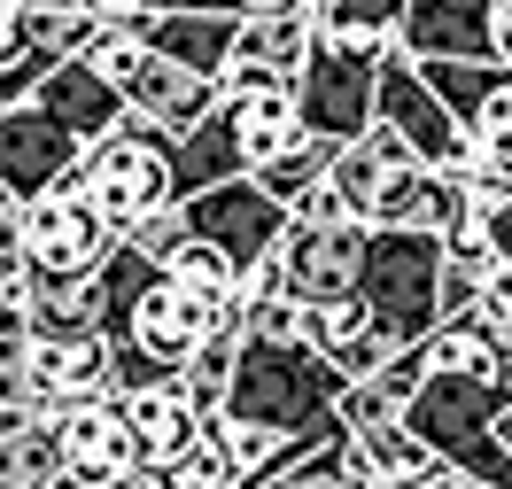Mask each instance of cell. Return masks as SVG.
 Segmentation results:
<instances>
[{
	"label": "cell",
	"mask_w": 512,
	"mask_h": 489,
	"mask_svg": "<svg viewBox=\"0 0 512 489\" xmlns=\"http://www.w3.org/2000/svg\"><path fill=\"white\" fill-rule=\"evenodd\" d=\"M326 195L342 202L350 218L365 226H419V233H443L458 210H466V187L458 171H427V163L396 140L388 125H365L357 140H334L326 156Z\"/></svg>",
	"instance_id": "6da1fadb"
},
{
	"label": "cell",
	"mask_w": 512,
	"mask_h": 489,
	"mask_svg": "<svg viewBox=\"0 0 512 489\" xmlns=\"http://www.w3.org/2000/svg\"><path fill=\"white\" fill-rule=\"evenodd\" d=\"M334 396H342V373H334L311 342H256V334H241L218 412L225 420H256V427H272V435H295V443H303V435H342Z\"/></svg>",
	"instance_id": "7a4b0ae2"
},
{
	"label": "cell",
	"mask_w": 512,
	"mask_h": 489,
	"mask_svg": "<svg viewBox=\"0 0 512 489\" xmlns=\"http://www.w3.org/2000/svg\"><path fill=\"white\" fill-rule=\"evenodd\" d=\"M78 187L101 202V218L125 233L132 218H148L163 202H179V132L148 125V117H117V125L86 140V156H78Z\"/></svg>",
	"instance_id": "3957f363"
},
{
	"label": "cell",
	"mask_w": 512,
	"mask_h": 489,
	"mask_svg": "<svg viewBox=\"0 0 512 489\" xmlns=\"http://www.w3.org/2000/svg\"><path fill=\"white\" fill-rule=\"evenodd\" d=\"M365 249H373V226L350 218L326 187H311V195L288 202V226L272 241V264H280V288L295 303H334V295H357Z\"/></svg>",
	"instance_id": "277c9868"
},
{
	"label": "cell",
	"mask_w": 512,
	"mask_h": 489,
	"mask_svg": "<svg viewBox=\"0 0 512 489\" xmlns=\"http://www.w3.org/2000/svg\"><path fill=\"white\" fill-rule=\"evenodd\" d=\"M435 280H443V233L373 226V249H365V272H357V295H365V303L388 319V334H396V342H419L427 326L443 319Z\"/></svg>",
	"instance_id": "5b68a950"
},
{
	"label": "cell",
	"mask_w": 512,
	"mask_h": 489,
	"mask_svg": "<svg viewBox=\"0 0 512 489\" xmlns=\"http://www.w3.org/2000/svg\"><path fill=\"white\" fill-rule=\"evenodd\" d=\"M373 125H388L427 171H466V156H474V140L458 132V117H450L443 94L419 78V63L404 47H388L381 63H373Z\"/></svg>",
	"instance_id": "8992f818"
},
{
	"label": "cell",
	"mask_w": 512,
	"mask_h": 489,
	"mask_svg": "<svg viewBox=\"0 0 512 489\" xmlns=\"http://www.w3.org/2000/svg\"><path fill=\"white\" fill-rule=\"evenodd\" d=\"M419 78L443 94V109L458 117V132L474 140V156L512 163V63H497V55H427Z\"/></svg>",
	"instance_id": "52a82bcc"
},
{
	"label": "cell",
	"mask_w": 512,
	"mask_h": 489,
	"mask_svg": "<svg viewBox=\"0 0 512 489\" xmlns=\"http://www.w3.org/2000/svg\"><path fill=\"white\" fill-rule=\"evenodd\" d=\"M16 210H24V264L32 272H94L109 257V241H117V226L101 218V202L78 187V171L55 179L47 195L16 202Z\"/></svg>",
	"instance_id": "ba28073f"
},
{
	"label": "cell",
	"mask_w": 512,
	"mask_h": 489,
	"mask_svg": "<svg viewBox=\"0 0 512 489\" xmlns=\"http://www.w3.org/2000/svg\"><path fill=\"white\" fill-rule=\"evenodd\" d=\"M94 389H109V342H101V326H32L16 404L32 420H55L63 404H78Z\"/></svg>",
	"instance_id": "9c48e42d"
},
{
	"label": "cell",
	"mask_w": 512,
	"mask_h": 489,
	"mask_svg": "<svg viewBox=\"0 0 512 489\" xmlns=\"http://www.w3.org/2000/svg\"><path fill=\"white\" fill-rule=\"evenodd\" d=\"M373 63L381 55H350L311 32V55L295 70V117L311 140H357L373 125Z\"/></svg>",
	"instance_id": "30bf717a"
},
{
	"label": "cell",
	"mask_w": 512,
	"mask_h": 489,
	"mask_svg": "<svg viewBox=\"0 0 512 489\" xmlns=\"http://www.w3.org/2000/svg\"><path fill=\"white\" fill-rule=\"evenodd\" d=\"M179 210H187V233H202L210 249L233 257V272H249V264L280 241V226H288V202H272L249 171H233V179H218V187L179 195Z\"/></svg>",
	"instance_id": "8fae6325"
},
{
	"label": "cell",
	"mask_w": 512,
	"mask_h": 489,
	"mask_svg": "<svg viewBox=\"0 0 512 489\" xmlns=\"http://www.w3.org/2000/svg\"><path fill=\"white\" fill-rule=\"evenodd\" d=\"M78 156H86V140H78L63 117H47L32 94L0 109V195H8V202L47 195L55 179L78 171Z\"/></svg>",
	"instance_id": "7c38bea8"
},
{
	"label": "cell",
	"mask_w": 512,
	"mask_h": 489,
	"mask_svg": "<svg viewBox=\"0 0 512 489\" xmlns=\"http://www.w3.org/2000/svg\"><path fill=\"white\" fill-rule=\"evenodd\" d=\"M218 132L225 148L241 156V171H256L264 156H280L288 140H303V117H295V78H249V86H218Z\"/></svg>",
	"instance_id": "4fadbf2b"
},
{
	"label": "cell",
	"mask_w": 512,
	"mask_h": 489,
	"mask_svg": "<svg viewBox=\"0 0 512 489\" xmlns=\"http://www.w3.org/2000/svg\"><path fill=\"white\" fill-rule=\"evenodd\" d=\"M303 342L319 350L342 381H357V373H373L381 358H396V350H412V342H396L388 334V319L365 303V295H334V303H303Z\"/></svg>",
	"instance_id": "5bb4252c"
},
{
	"label": "cell",
	"mask_w": 512,
	"mask_h": 489,
	"mask_svg": "<svg viewBox=\"0 0 512 489\" xmlns=\"http://www.w3.org/2000/svg\"><path fill=\"white\" fill-rule=\"evenodd\" d=\"M55 443H63L70 482H117V474H132L117 389H94V396H78V404H63V412H55Z\"/></svg>",
	"instance_id": "9a60e30c"
},
{
	"label": "cell",
	"mask_w": 512,
	"mask_h": 489,
	"mask_svg": "<svg viewBox=\"0 0 512 489\" xmlns=\"http://www.w3.org/2000/svg\"><path fill=\"white\" fill-rule=\"evenodd\" d=\"M303 55H311V8H256V16H233V47H225L218 86L295 78Z\"/></svg>",
	"instance_id": "2e32d148"
},
{
	"label": "cell",
	"mask_w": 512,
	"mask_h": 489,
	"mask_svg": "<svg viewBox=\"0 0 512 489\" xmlns=\"http://www.w3.org/2000/svg\"><path fill=\"white\" fill-rule=\"evenodd\" d=\"M210 101H218V78L171 63V55H156V47H148L140 70L125 78V109L148 117V125H163V132H194L202 117H210Z\"/></svg>",
	"instance_id": "e0dca14e"
},
{
	"label": "cell",
	"mask_w": 512,
	"mask_h": 489,
	"mask_svg": "<svg viewBox=\"0 0 512 489\" xmlns=\"http://www.w3.org/2000/svg\"><path fill=\"white\" fill-rule=\"evenodd\" d=\"M117 412H125L132 466H148V458H171L179 443H194V435H202V412H194V396L179 389V373H171V381H140V389H117Z\"/></svg>",
	"instance_id": "ac0fdd59"
},
{
	"label": "cell",
	"mask_w": 512,
	"mask_h": 489,
	"mask_svg": "<svg viewBox=\"0 0 512 489\" xmlns=\"http://www.w3.org/2000/svg\"><path fill=\"white\" fill-rule=\"evenodd\" d=\"M489 16L497 0H404L396 47L404 55H489Z\"/></svg>",
	"instance_id": "d6986e66"
},
{
	"label": "cell",
	"mask_w": 512,
	"mask_h": 489,
	"mask_svg": "<svg viewBox=\"0 0 512 489\" xmlns=\"http://www.w3.org/2000/svg\"><path fill=\"white\" fill-rule=\"evenodd\" d=\"M32 101L47 109V117H63L78 140H101V132L125 117V86H109V78H101L94 63H78V55H63V63L47 70V78L32 86Z\"/></svg>",
	"instance_id": "ffe728a7"
},
{
	"label": "cell",
	"mask_w": 512,
	"mask_h": 489,
	"mask_svg": "<svg viewBox=\"0 0 512 489\" xmlns=\"http://www.w3.org/2000/svg\"><path fill=\"white\" fill-rule=\"evenodd\" d=\"M132 24H140V39H148L156 55H171V63L202 70V78H218V70H225L233 16H210V8H140Z\"/></svg>",
	"instance_id": "44dd1931"
},
{
	"label": "cell",
	"mask_w": 512,
	"mask_h": 489,
	"mask_svg": "<svg viewBox=\"0 0 512 489\" xmlns=\"http://www.w3.org/2000/svg\"><path fill=\"white\" fill-rule=\"evenodd\" d=\"M256 489H373V482L357 466L350 435H303V443H288L256 474Z\"/></svg>",
	"instance_id": "7402d4cb"
},
{
	"label": "cell",
	"mask_w": 512,
	"mask_h": 489,
	"mask_svg": "<svg viewBox=\"0 0 512 489\" xmlns=\"http://www.w3.org/2000/svg\"><path fill=\"white\" fill-rule=\"evenodd\" d=\"M350 451H357V466H365V482H373V489H412V482H427V474H443V458L427 451L404 420L357 427Z\"/></svg>",
	"instance_id": "603a6c76"
},
{
	"label": "cell",
	"mask_w": 512,
	"mask_h": 489,
	"mask_svg": "<svg viewBox=\"0 0 512 489\" xmlns=\"http://www.w3.org/2000/svg\"><path fill=\"white\" fill-rule=\"evenodd\" d=\"M404 24V0H319L311 8V32L326 47H350V55H388Z\"/></svg>",
	"instance_id": "cb8c5ba5"
},
{
	"label": "cell",
	"mask_w": 512,
	"mask_h": 489,
	"mask_svg": "<svg viewBox=\"0 0 512 489\" xmlns=\"http://www.w3.org/2000/svg\"><path fill=\"white\" fill-rule=\"evenodd\" d=\"M63 482V443H55V420H24L0 435V489H55Z\"/></svg>",
	"instance_id": "d4e9b609"
},
{
	"label": "cell",
	"mask_w": 512,
	"mask_h": 489,
	"mask_svg": "<svg viewBox=\"0 0 512 489\" xmlns=\"http://www.w3.org/2000/svg\"><path fill=\"white\" fill-rule=\"evenodd\" d=\"M32 326H94L101 319V264L94 272H24Z\"/></svg>",
	"instance_id": "484cf974"
},
{
	"label": "cell",
	"mask_w": 512,
	"mask_h": 489,
	"mask_svg": "<svg viewBox=\"0 0 512 489\" xmlns=\"http://www.w3.org/2000/svg\"><path fill=\"white\" fill-rule=\"evenodd\" d=\"M132 482H140V489H233L241 474H233V458L218 451V435L202 427V435H194V443H179L171 458L132 466Z\"/></svg>",
	"instance_id": "4316f807"
},
{
	"label": "cell",
	"mask_w": 512,
	"mask_h": 489,
	"mask_svg": "<svg viewBox=\"0 0 512 489\" xmlns=\"http://www.w3.org/2000/svg\"><path fill=\"white\" fill-rule=\"evenodd\" d=\"M163 280H179V288L202 295V303H241V295H233V280H241V272H233V257H225V249H210L202 233H187V241L163 257Z\"/></svg>",
	"instance_id": "83f0119b"
},
{
	"label": "cell",
	"mask_w": 512,
	"mask_h": 489,
	"mask_svg": "<svg viewBox=\"0 0 512 489\" xmlns=\"http://www.w3.org/2000/svg\"><path fill=\"white\" fill-rule=\"evenodd\" d=\"M326 156H334V140H311V132H303V140H288L280 156H264L249 179H256L272 202H295V195H311V187L326 179Z\"/></svg>",
	"instance_id": "f1b7e54d"
},
{
	"label": "cell",
	"mask_w": 512,
	"mask_h": 489,
	"mask_svg": "<svg viewBox=\"0 0 512 489\" xmlns=\"http://www.w3.org/2000/svg\"><path fill=\"white\" fill-rule=\"evenodd\" d=\"M140 55H148V39H140L132 16H101L94 32H86V47H78V63H94L109 86H125L132 70H140Z\"/></svg>",
	"instance_id": "f546056e"
},
{
	"label": "cell",
	"mask_w": 512,
	"mask_h": 489,
	"mask_svg": "<svg viewBox=\"0 0 512 489\" xmlns=\"http://www.w3.org/2000/svg\"><path fill=\"white\" fill-rule=\"evenodd\" d=\"M125 241H132V249H140L148 264H163L171 249H179V241H187V210H179V202H163V210H148V218H132Z\"/></svg>",
	"instance_id": "4dcf8cb0"
},
{
	"label": "cell",
	"mask_w": 512,
	"mask_h": 489,
	"mask_svg": "<svg viewBox=\"0 0 512 489\" xmlns=\"http://www.w3.org/2000/svg\"><path fill=\"white\" fill-rule=\"evenodd\" d=\"M474 311L489 319V334H512V264L497 257L489 272H481V288H474Z\"/></svg>",
	"instance_id": "1f68e13d"
},
{
	"label": "cell",
	"mask_w": 512,
	"mask_h": 489,
	"mask_svg": "<svg viewBox=\"0 0 512 489\" xmlns=\"http://www.w3.org/2000/svg\"><path fill=\"white\" fill-rule=\"evenodd\" d=\"M24 210L16 202H0V288H24Z\"/></svg>",
	"instance_id": "d6a6232c"
},
{
	"label": "cell",
	"mask_w": 512,
	"mask_h": 489,
	"mask_svg": "<svg viewBox=\"0 0 512 489\" xmlns=\"http://www.w3.org/2000/svg\"><path fill=\"white\" fill-rule=\"evenodd\" d=\"M489 55L512 63V0H497V16H489Z\"/></svg>",
	"instance_id": "836d02e7"
},
{
	"label": "cell",
	"mask_w": 512,
	"mask_h": 489,
	"mask_svg": "<svg viewBox=\"0 0 512 489\" xmlns=\"http://www.w3.org/2000/svg\"><path fill=\"white\" fill-rule=\"evenodd\" d=\"M256 8H319V0H233V16H256Z\"/></svg>",
	"instance_id": "e575fe53"
},
{
	"label": "cell",
	"mask_w": 512,
	"mask_h": 489,
	"mask_svg": "<svg viewBox=\"0 0 512 489\" xmlns=\"http://www.w3.org/2000/svg\"><path fill=\"white\" fill-rule=\"evenodd\" d=\"M148 8H210V16H233V0H148Z\"/></svg>",
	"instance_id": "d590c367"
},
{
	"label": "cell",
	"mask_w": 512,
	"mask_h": 489,
	"mask_svg": "<svg viewBox=\"0 0 512 489\" xmlns=\"http://www.w3.org/2000/svg\"><path fill=\"white\" fill-rule=\"evenodd\" d=\"M86 8H94V16H140L148 0H86Z\"/></svg>",
	"instance_id": "8d00e7d4"
},
{
	"label": "cell",
	"mask_w": 512,
	"mask_h": 489,
	"mask_svg": "<svg viewBox=\"0 0 512 489\" xmlns=\"http://www.w3.org/2000/svg\"><path fill=\"white\" fill-rule=\"evenodd\" d=\"M497 443H505V458H512V389H505V404H497Z\"/></svg>",
	"instance_id": "74e56055"
},
{
	"label": "cell",
	"mask_w": 512,
	"mask_h": 489,
	"mask_svg": "<svg viewBox=\"0 0 512 489\" xmlns=\"http://www.w3.org/2000/svg\"><path fill=\"white\" fill-rule=\"evenodd\" d=\"M55 489H140V482H132V474H117V482H70V474H63Z\"/></svg>",
	"instance_id": "f35d334b"
},
{
	"label": "cell",
	"mask_w": 512,
	"mask_h": 489,
	"mask_svg": "<svg viewBox=\"0 0 512 489\" xmlns=\"http://www.w3.org/2000/svg\"><path fill=\"white\" fill-rule=\"evenodd\" d=\"M32 8H86V0H32Z\"/></svg>",
	"instance_id": "ab89813d"
},
{
	"label": "cell",
	"mask_w": 512,
	"mask_h": 489,
	"mask_svg": "<svg viewBox=\"0 0 512 489\" xmlns=\"http://www.w3.org/2000/svg\"><path fill=\"white\" fill-rule=\"evenodd\" d=\"M412 489H443V474H427V482H412Z\"/></svg>",
	"instance_id": "60d3db41"
},
{
	"label": "cell",
	"mask_w": 512,
	"mask_h": 489,
	"mask_svg": "<svg viewBox=\"0 0 512 489\" xmlns=\"http://www.w3.org/2000/svg\"><path fill=\"white\" fill-rule=\"evenodd\" d=\"M0 8H16V0H0Z\"/></svg>",
	"instance_id": "b9f144b4"
},
{
	"label": "cell",
	"mask_w": 512,
	"mask_h": 489,
	"mask_svg": "<svg viewBox=\"0 0 512 489\" xmlns=\"http://www.w3.org/2000/svg\"><path fill=\"white\" fill-rule=\"evenodd\" d=\"M0 202H8V195H0Z\"/></svg>",
	"instance_id": "7bdbcfd3"
}]
</instances>
